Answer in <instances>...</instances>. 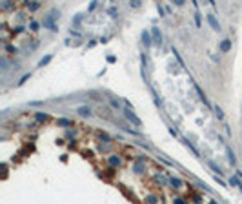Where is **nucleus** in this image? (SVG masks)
<instances>
[{
  "mask_svg": "<svg viewBox=\"0 0 242 204\" xmlns=\"http://www.w3.org/2000/svg\"><path fill=\"white\" fill-rule=\"evenodd\" d=\"M207 22L211 24V28H213L215 31H219V29H220V25H219V22L215 20V16H213V15H207Z\"/></svg>",
  "mask_w": 242,
  "mask_h": 204,
  "instance_id": "f257e3e1",
  "label": "nucleus"
},
{
  "mask_svg": "<svg viewBox=\"0 0 242 204\" xmlns=\"http://www.w3.org/2000/svg\"><path fill=\"white\" fill-rule=\"evenodd\" d=\"M126 117L129 118V120H131L133 124H137V126H140V120H138V118H137V115H133L131 111H128V109H126Z\"/></svg>",
  "mask_w": 242,
  "mask_h": 204,
  "instance_id": "f03ea898",
  "label": "nucleus"
},
{
  "mask_svg": "<svg viewBox=\"0 0 242 204\" xmlns=\"http://www.w3.org/2000/svg\"><path fill=\"white\" fill-rule=\"evenodd\" d=\"M153 37H155V44H160L162 42V37L158 35V29H153Z\"/></svg>",
  "mask_w": 242,
  "mask_h": 204,
  "instance_id": "7ed1b4c3",
  "label": "nucleus"
},
{
  "mask_svg": "<svg viewBox=\"0 0 242 204\" xmlns=\"http://www.w3.org/2000/svg\"><path fill=\"white\" fill-rule=\"evenodd\" d=\"M228 157H229V160H231V164H235V162H237V159H235V155L231 153V149H229V148H228Z\"/></svg>",
  "mask_w": 242,
  "mask_h": 204,
  "instance_id": "20e7f679",
  "label": "nucleus"
},
{
  "mask_svg": "<svg viewBox=\"0 0 242 204\" xmlns=\"http://www.w3.org/2000/svg\"><path fill=\"white\" fill-rule=\"evenodd\" d=\"M220 49H222V51H228V49H229V40H224L222 46H220Z\"/></svg>",
  "mask_w": 242,
  "mask_h": 204,
  "instance_id": "39448f33",
  "label": "nucleus"
},
{
  "mask_svg": "<svg viewBox=\"0 0 242 204\" xmlns=\"http://www.w3.org/2000/svg\"><path fill=\"white\" fill-rule=\"evenodd\" d=\"M78 113L80 115H89V108H78Z\"/></svg>",
  "mask_w": 242,
  "mask_h": 204,
  "instance_id": "423d86ee",
  "label": "nucleus"
},
{
  "mask_svg": "<svg viewBox=\"0 0 242 204\" xmlns=\"http://www.w3.org/2000/svg\"><path fill=\"white\" fill-rule=\"evenodd\" d=\"M215 111H217V115H219L220 118H224V113H222V109H220L219 106H217V108H215Z\"/></svg>",
  "mask_w": 242,
  "mask_h": 204,
  "instance_id": "0eeeda50",
  "label": "nucleus"
},
{
  "mask_svg": "<svg viewBox=\"0 0 242 204\" xmlns=\"http://www.w3.org/2000/svg\"><path fill=\"white\" fill-rule=\"evenodd\" d=\"M111 164H113V166L120 164V159H119V157H113V159H111Z\"/></svg>",
  "mask_w": 242,
  "mask_h": 204,
  "instance_id": "6e6552de",
  "label": "nucleus"
},
{
  "mask_svg": "<svg viewBox=\"0 0 242 204\" xmlns=\"http://www.w3.org/2000/svg\"><path fill=\"white\" fill-rule=\"evenodd\" d=\"M144 42H146V44H149V35H147V33H144Z\"/></svg>",
  "mask_w": 242,
  "mask_h": 204,
  "instance_id": "1a4fd4ad",
  "label": "nucleus"
}]
</instances>
